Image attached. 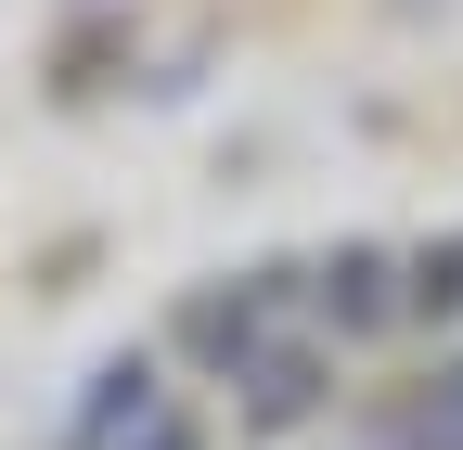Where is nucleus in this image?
Here are the masks:
<instances>
[{
    "mask_svg": "<svg viewBox=\"0 0 463 450\" xmlns=\"http://www.w3.org/2000/svg\"><path fill=\"white\" fill-rule=\"evenodd\" d=\"M245 334H258V296H206V309H194V348H219V361L245 348Z\"/></svg>",
    "mask_w": 463,
    "mask_h": 450,
    "instance_id": "obj_2",
    "label": "nucleus"
},
{
    "mask_svg": "<svg viewBox=\"0 0 463 450\" xmlns=\"http://www.w3.org/2000/svg\"><path fill=\"white\" fill-rule=\"evenodd\" d=\"M412 450H463V373H450V386H438V399L412 412Z\"/></svg>",
    "mask_w": 463,
    "mask_h": 450,
    "instance_id": "obj_3",
    "label": "nucleus"
},
{
    "mask_svg": "<svg viewBox=\"0 0 463 450\" xmlns=\"http://www.w3.org/2000/svg\"><path fill=\"white\" fill-rule=\"evenodd\" d=\"M412 309H463V245H438V258H425V284H412Z\"/></svg>",
    "mask_w": 463,
    "mask_h": 450,
    "instance_id": "obj_5",
    "label": "nucleus"
},
{
    "mask_svg": "<svg viewBox=\"0 0 463 450\" xmlns=\"http://www.w3.org/2000/svg\"><path fill=\"white\" fill-rule=\"evenodd\" d=\"M309 399H322V361H309V348H270V361L245 373V412H258V425H297Z\"/></svg>",
    "mask_w": 463,
    "mask_h": 450,
    "instance_id": "obj_1",
    "label": "nucleus"
},
{
    "mask_svg": "<svg viewBox=\"0 0 463 450\" xmlns=\"http://www.w3.org/2000/svg\"><path fill=\"white\" fill-rule=\"evenodd\" d=\"M373 270H386V258H335V284H322V296H335L347 322H373V309H386V296H373Z\"/></svg>",
    "mask_w": 463,
    "mask_h": 450,
    "instance_id": "obj_4",
    "label": "nucleus"
},
{
    "mask_svg": "<svg viewBox=\"0 0 463 450\" xmlns=\"http://www.w3.org/2000/svg\"><path fill=\"white\" fill-rule=\"evenodd\" d=\"M142 450H194V425H155V437H142Z\"/></svg>",
    "mask_w": 463,
    "mask_h": 450,
    "instance_id": "obj_6",
    "label": "nucleus"
}]
</instances>
